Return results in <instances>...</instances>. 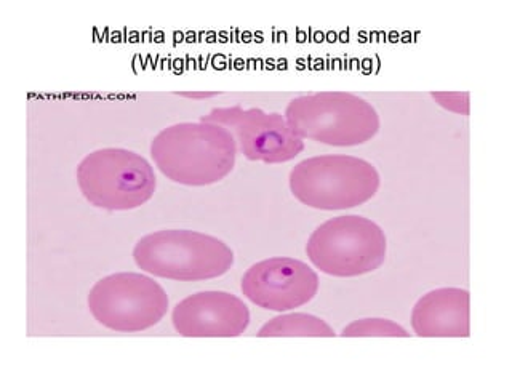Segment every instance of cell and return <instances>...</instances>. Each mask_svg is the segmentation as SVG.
<instances>
[{
	"label": "cell",
	"instance_id": "14",
	"mask_svg": "<svg viewBox=\"0 0 512 384\" xmlns=\"http://www.w3.org/2000/svg\"><path fill=\"white\" fill-rule=\"evenodd\" d=\"M432 100L447 111L461 114V116H469V95L468 92H432Z\"/></svg>",
	"mask_w": 512,
	"mask_h": 384
},
{
	"label": "cell",
	"instance_id": "3",
	"mask_svg": "<svg viewBox=\"0 0 512 384\" xmlns=\"http://www.w3.org/2000/svg\"><path fill=\"white\" fill-rule=\"evenodd\" d=\"M285 119L303 141L352 148L368 143L380 132L378 112L359 95L349 92L309 93L293 98Z\"/></svg>",
	"mask_w": 512,
	"mask_h": 384
},
{
	"label": "cell",
	"instance_id": "10",
	"mask_svg": "<svg viewBox=\"0 0 512 384\" xmlns=\"http://www.w3.org/2000/svg\"><path fill=\"white\" fill-rule=\"evenodd\" d=\"M172 322L184 338H236L250 325V309L239 296L208 290L176 304Z\"/></svg>",
	"mask_w": 512,
	"mask_h": 384
},
{
	"label": "cell",
	"instance_id": "5",
	"mask_svg": "<svg viewBox=\"0 0 512 384\" xmlns=\"http://www.w3.org/2000/svg\"><path fill=\"white\" fill-rule=\"evenodd\" d=\"M76 176L82 196L108 212L135 210L149 202L157 188L148 160L124 148L90 152L77 165Z\"/></svg>",
	"mask_w": 512,
	"mask_h": 384
},
{
	"label": "cell",
	"instance_id": "15",
	"mask_svg": "<svg viewBox=\"0 0 512 384\" xmlns=\"http://www.w3.org/2000/svg\"><path fill=\"white\" fill-rule=\"evenodd\" d=\"M176 95L184 96V98H191V100H207V98H213V96L221 95L218 92H181Z\"/></svg>",
	"mask_w": 512,
	"mask_h": 384
},
{
	"label": "cell",
	"instance_id": "7",
	"mask_svg": "<svg viewBox=\"0 0 512 384\" xmlns=\"http://www.w3.org/2000/svg\"><path fill=\"white\" fill-rule=\"evenodd\" d=\"M93 319L117 333H138L156 327L167 316L164 287L140 272H116L98 280L88 293Z\"/></svg>",
	"mask_w": 512,
	"mask_h": 384
},
{
	"label": "cell",
	"instance_id": "4",
	"mask_svg": "<svg viewBox=\"0 0 512 384\" xmlns=\"http://www.w3.org/2000/svg\"><path fill=\"white\" fill-rule=\"evenodd\" d=\"M290 191L306 207L335 212L360 207L376 196L380 173L360 157L325 154L301 160L290 172Z\"/></svg>",
	"mask_w": 512,
	"mask_h": 384
},
{
	"label": "cell",
	"instance_id": "2",
	"mask_svg": "<svg viewBox=\"0 0 512 384\" xmlns=\"http://www.w3.org/2000/svg\"><path fill=\"white\" fill-rule=\"evenodd\" d=\"M133 260L149 276L200 282L224 276L234 264V252L204 232L164 229L141 237L133 247Z\"/></svg>",
	"mask_w": 512,
	"mask_h": 384
},
{
	"label": "cell",
	"instance_id": "13",
	"mask_svg": "<svg viewBox=\"0 0 512 384\" xmlns=\"http://www.w3.org/2000/svg\"><path fill=\"white\" fill-rule=\"evenodd\" d=\"M343 338H408L410 333L402 325L389 319H360L346 325L340 333Z\"/></svg>",
	"mask_w": 512,
	"mask_h": 384
},
{
	"label": "cell",
	"instance_id": "8",
	"mask_svg": "<svg viewBox=\"0 0 512 384\" xmlns=\"http://www.w3.org/2000/svg\"><path fill=\"white\" fill-rule=\"evenodd\" d=\"M200 120L228 128L236 140L237 151L252 162L285 164L304 151V141L292 132L287 119L279 112L245 109L236 104L231 108L212 109Z\"/></svg>",
	"mask_w": 512,
	"mask_h": 384
},
{
	"label": "cell",
	"instance_id": "12",
	"mask_svg": "<svg viewBox=\"0 0 512 384\" xmlns=\"http://www.w3.org/2000/svg\"><path fill=\"white\" fill-rule=\"evenodd\" d=\"M260 338H335L336 333L320 317L304 312H290L269 320L258 332Z\"/></svg>",
	"mask_w": 512,
	"mask_h": 384
},
{
	"label": "cell",
	"instance_id": "6",
	"mask_svg": "<svg viewBox=\"0 0 512 384\" xmlns=\"http://www.w3.org/2000/svg\"><path fill=\"white\" fill-rule=\"evenodd\" d=\"M388 240L383 229L365 216L341 215L317 226L306 255L327 276L359 277L383 266Z\"/></svg>",
	"mask_w": 512,
	"mask_h": 384
},
{
	"label": "cell",
	"instance_id": "11",
	"mask_svg": "<svg viewBox=\"0 0 512 384\" xmlns=\"http://www.w3.org/2000/svg\"><path fill=\"white\" fill-rule=\"evenodd\" d=\"M413 333L420 338H468L471 295L464 288H436L421 296L412 311Z\"/></svg>",
	"mask_w": 512,
	"mask_h": 384
},
{
	"label": "cell",
	"instance_id": "9",
	"mask_svg": "<svg viewBox=\"0 0 512 384\" xmlns=\"http://www.w3.org/2000/svg\"><path fill=\"white\" fill-rule=\"evenodd\" d=\"M319 285V274L304 261L274 256L250 266L240 290L258 308L287 312L314 300Z\"/></svg>",
	"mask_w": 512,
	"mask_h": 384
},
{
	"label": "cell",
	"instance_id": "1",
	"mask_svg": "<svg viewBox=\"0 0 512 384\" xmlns=\"http://www.w3.org/2000/svg\"><path fill=\"white\" fill-rule=\"evenodd\" d=\"M149 151L162 175L191 188L223 181L234 170L239 152L228 128L202 120L164 128Z\"/></svg>",
	"mask_w": 512,
	"mask_h": 384
}]
</instances>
